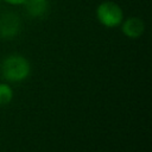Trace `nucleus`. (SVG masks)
<instances>
[{"mask_svg":"<svg viewBox=\"0 0 152 152\" xmlns=\"http://www.w3.org/2000/svg\"><path fill=\"white\" fill-rule=\"evenodd\" d=\"M5 2L10 4V5H14V6H18V5H25L27 2V0H4Z\"/></svg>","mask_w":152,"mask_h":152,"instance_id":"39448f33","label":"nucleus"},{"mask_svg":"<svg viewBox=\"0 0 152 152\" xmlns=\"http://www.w3.org/2000/svg\"><path fill=\"white\" fill-rule=\"evenodd\" d=\"M96 18L106 27H118L124 20V11L114 1H102L96 7Z\"/></svg>","mask_w":152,"mask_h":152,"instance_id":"f03ea898","label":"nucleus"},{"mask_svg":"<svg viewBox=\"0 0 152 152\" xmlns=\"http://www.w3.org/2000/svg\"><path fill=\"white\" fill-rule=\"evenodd\" d=\"M122 33L128 38H139L145 31V23L138 17H131L121 23Z\"/></svg>","mask_w":152,"mask_h":152,"instance_id":"7ed1b4c3","label":"nucleus"},{"mask_svg":"<svg viewBox=\"0 0 152 152\" xmlns=\"http://www.w3.org/2000/svg\"><path fill=\"white\" fill-rule=\"evenodd\" d=\"M34 1H38V2H45L46 0H34Z\"/></svg>","mask_w":152,"mask_h":152,"instance_id":"423d86ee","label":"nucleus"},{"mask_svg":"<svg viewBox=\"0 0 152 152\" xmlns=\"http://www.w3.org/2000/svg\"><path fill=\"white\" fill-rule=\"evenodd\" d=\"M13 90L8 84L0 83V106H5L12 101Z\"/></svg>","mask_w":152,"mask_h":152,"instance_id":"20e7f679","label":"nucleus"},{"mask_svg":"<svg viewBox=\"0 0 152 152\" xmlns=\"http://www.w3.org/2000/svg\"><path fill=\"white\" fill-rule=\"evenodd\" d=\"M31 66L28 61L20 55H11L6 57L1 64L2 76L10 82H20L27 78Z\"/></svg>","mask_w":152,"mask_h":152,"instance_id":"f257e3e1","label":"nucleus"}]
</instances>
